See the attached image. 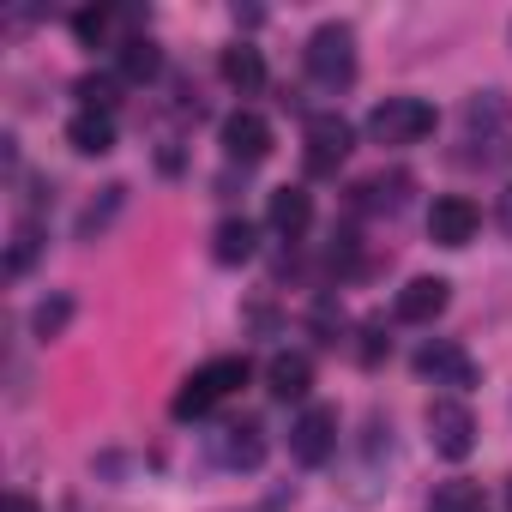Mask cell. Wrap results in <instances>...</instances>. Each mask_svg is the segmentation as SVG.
I'll return each instance as SVG.
<instances>
[{"instance_id":"6da1fadb","label":"cell","mask_w":512,"mask_h":512,"mask_svg":"<svg viewBox=\"0 0 512 512\" xmlns=\"http://www.w3.org/2000/svg\"><path fill=\"white\" fill-rule=\"evenodd\" d=\"M464 145H476L470 157H488V163H500L506 151H512V103L500 97V91H476L470 103H464Z\"/></svg>"},{"instance_id":"7a4b0ae2","label":"cell","mask_w":512,"mask_h":512,"mask_svg":"<svg viewBox=\"0 0 512 512\" xmlns=\"http://www.w3.org/2000/svg\"><path fill=\"white\" fill-rule=\"evenodd\" d=\"M302 61H308V79H314L320 91H344V85L356 79V31H350V25H320V31L308 37Z\"/></svg>"},{"instance_id":"3957f363","label":"cell","mask_w":512,"mask_h":512,"mask_svg":"<svg viewBox=\"0 0 512 512\" xmlns=\"http://www.w3.org/2000/svg\"><path fill=\"white\" fill-rule=\"evenodd\" d=\"M428 133H434V103H422V97H386L368 109L374 145H422Z\"/></svg>"},{"instance_id":"277c9868","label":"cell","mask_w":512,"mask_h":512,"mask_svg":"<svg viewBox=\"0 0 512 512\" xmlns=\"http://www.w3.org/2000/svg\"><path fill=\"white\" fill-rule=\"evenodd\" d=\"M428 446L446 458V464H464L476 452V416L464 398H434L428 404Z\"/></svg>"},{"instance_id":"5b68a950","label":"cell","mask_w":512,"mask_h":512,"mask_svg":"<svg viewBox=\"0 0 512 512\" xmlns=\"http://www.w3.org/2000/svg\"><path fill=\"white\" fill-rule=\"evenodd\" d=\"M217 145H223L229 163L253 169V163H266V157H272V121H266L260 109H235V115H223Z\"/></svg>"},{"instance_id":"8992f818","label":"cell","mask_w":512,"mask_h":512,"mask_svg":"<svg viewBox=\"0 0 512 512\" xmlns=\"http://www.w3.org/2000/svg\"><path fill=\"white\" fill-rule=\"evenodd\" d=\"M350 151H356V127L344 115H314L308 121V151H302L308 175H338Z\"/></svg>"},{"instance_id":"52a82bcc","label":"cell","mask_w":512,"mask_h":512,"mask_svg":"<svg viewBox=\"0 0 512 512\" xmlns=\"http://www.w3.org/2000/svg\"><path fill=\"white\" fill-rule=\"evenodd\" d=\"M332 452H338V410H326V404L302 410L296 428H290V458L314 470V464H326Z\"/></svg>"},{"instance_id":"ba28073f","label":"cell","mask_w":512,"mask_h":512,"mask_svg":"<svg viewBox=\"0 0 512 512\" xmlns=\"http://www.w3.org/2000/svg\"><path fill=\"white\" fill-rule=\"evenodd\" d=\"M476 229H482L476 199H464V193H440V199H434V211H428V235H434L440 247H470Z\"/></svg>"},{"instance_id":"9c48e42d","label":"cell","mask_w":512,"mask_h":512,"mask_svg":"<svg viewBox=\"0 0 512 512\" xmlns=\"http://www.w3.org/2000/svg\"><path fill=\"white\" fill-rule=\"evenodd\" d=\"M211 452L223 470H260L266 464V428L260 422H223L211 434Z\"/></svg>"},{"instance_id":"30bf717a","label":"cell","mask_w":512,"mask_h":512,"mask_svg":"<svg viewBox=\"0 0 512 512\" xmlns=\"http://www.w3.org/2000/svg\"><path fill=\"white\" fill-rule=\"evenodd\" d=\"M416 374H422V380H434V386H470V380H476V362L464 356V344L434 338V344H422V350H416Z\"/></svg>"},{"instance_id":"8fae6325","label":"cell","mask_w":512,"mask_h":512,"mask_svg":"<svg viewBox=\"0 0 512 512\" xmlns=\"http://www.w3.org/2000/svg\"><path fill=\"white\" fill-rule=\"evenodd\" d=\"M410 193H416V181H410L404 169H380V175L356 181V211H374V217H398V211L410 205Z\"/></svg>"},{"instance_id":"7c38bea8","label":"cell","mask_w":512,"mask_h":512,"mask_svg":"<svg viewBox=\"0 0 512 512\" xmlns=\"http://www.w3.org/2000/svg\"><path fill=\"white\" fill-rule=\"evenodd\" d=\"M446 302H452V284L446 278H410L398 290V320L404 326H434L446 314Z\"/></svg>"},{"instance_id":"4fadbf2b","label":"cell","mask_w":512,"mask_h":512,"mask_svg":"<svg viewBox=\"0 0 512 512\" xmlns=\"http://www.w3.org/2000/svg\"><path fill=\"white\" fill-rule=\"evenodd\" d=\"M266 392H272L278 404H302V398L314 392V362H308L302 350H278V356L266 362Z\"/></svg>"},{"instance_id":"5bb4252c","label":"cell","mask_w":512,"mask_h":512,"mask_svg":"<svg viewBox=\"0 0 512 512\" xmlns=\"http://www.w3.org/2000/svg\"><path fill=\"white\" fill-rule=\"evenodd\" d=\"M67 145H73L79 157H109V151H115V115H109V109H79V115L67 121Z\"/></svg>"},{"instance_id":"9a60e30c","label":"cell","mask_w":512,"mask_h":512,"mask_svg":"<svg viewBox=\"0 0 512 512\" xmlns=\"http://www.w3.org/2000/svg\"><path fill=\"white\" fill-rule=\"evenodd\" d=\"M266 223H272L284 241H296V235L314 223V199H308V187H278V193L266 199Z\"/></svg>"},{"instance_id":"2e32d148","label":"cell","mask_w":512,"mask_h":512,"mask_svg":"<svg viewBox=\"0 0 512 512\" xmlns=\"http://www.w3.org/2000/svg\"><path fill=\"white\" fill-rule=\"evenodd\" d=\"M253 247H260V229H253L247 217H223V223L211 229V260H217V266H247Z\"/></svg>"},{"instance_id":"e0dca14e","label":"cell","mask_w":512,"mask_h":512,"mask_svg":"<svg viewBox=\"0 0 512 512\" xmlns=\"http://www.w3.org/2000/svg\"><path fill=\"white\" fill-rule=\"evenodd\" d=\"M157 67H163V55H157L151 37H127L115 49V79L121 85H145V79H157Z\"/></svg>"},{"instance_id":"ac0fdd59","label":"cell","mask_w":512,"mask_h":512,"mask_svg":"<svg viewBox=\"0 0 512 512\" xmlns=\"http://www.w3.org/2000/svg\"><path fill=\"white\" fill-rule=\"evenodd\" d=\"M217 73L235 85V91H260L266 85V61H260V49H247V43H235V49H223V61H217Z\"/></svg>"},{"instance_id":"d6986e66","label":"cell","mask_w":512,"mask_h":512,"mask_svg":"<svg viewBox=\"0 0 512 512\" xmlns=\"http://www.w3.org/2000/svg\"><path fill=\"white\" fill-rule=\"evenodd\" d=\"M199 386H205L211 398H229L235 386H247V356H211V362L199 368Z\"/></svg>"},{"instance_id":"ffe728a7","label":"cell","mask_w":512,"mask_h":512,"mask_svg":"<svg viewBox=\"0 0 512 512\" xmlns=\"http://www.w3.org/2000/svg\"><path fill=\"white\" fill-rule=\"evenodd\" d=\"M67 326H73V296L55 290V296H43V302L31 308V332H37V338H61Z\"/></svg>"},{"instance_id":"44dd1931","label":"cell","mask_w":512,"mask_h":512,"mask_svg":"<svg viewBox=\"0 0 512 512\" xmlns=\"http://www.w3.org/2000/svg\"><path fill=\"white\" fill-rule=\"evenodd\" d=\"M37 253H43V229L25 217V223L13 229V247H7V278H25V272L37 266Z\"/></svg>"},{"instance_id":"7402d4cb","label":"cell","mask_w":512,"mask_h":512,"mask_svg":"<svg viewBox=\"0 0 512 512\" xmlns=\"http://www.w3.org/2000/svg\"><path fill=\"white\" fill-rule=\"evenodd\" d=\"M121 199H127V187H103V199H91V205H85V217H79V241H97V235L115 223Z\"/></svg>"},{"instance_id":"603a6c76","label":"cell","mask_w":512,"mask_h":512,"mask_svg":"<svg viewBox=\"0 0 512 512\" xmlns=\"http://www.w3.org/2000/svg\"><path fill=\"white\" fill-rule=\"evenodd\" d=\"M428 512H482V488L476 482H440Z\"/></svg>"},{"instance_id":"cb8c5ba5","label":"cell","mask_w":512,"mask_h":512,"mask_svg":"<svg viewBox=\"0 0 512 512\" xmlns=\"http://www.w3.org/2000/svg\"><path fill=\"white\" fill-rule=\"evenodd\" d=\"M73 91H79V109H109V115H115V91H121V79H115V73H85Z\"/></svg>"},{"instance_id":"d4e9b609","label":"cell","mask_w":512,"mask_h":512,"mask_svg":"<svg viewBox=\"0 0 512 512\" xmlns=\"http://www.w3.org/2000/svg\"><path fill=\"white\" fill-rule=\"evenodd\" d=\"M211 404H217V398H211V392L199 386V374H187V380H181V392L169 398V410H175V422H193V416H205Z\"/></svg>"},{"instance_id":"484cf974","label":"cell","mask_w":512,"mask_h":512,"mask_svg":"<svg viewBox=\"0 0 512 512\" xmlns=\"http://www.w3.org/2000/svg\"><path fill=\"white\" fill-rule=\"evenodd\" d=\"M109 25H115V13H109V7H85V13H73V37H79L85 49H97V43L109 37Z\"/></svg>"},{"instance_id":"4316f807","label":"cell","mask_w":512,"mask_h":512,"mask_svg":"<svg viewBox=\"0 0 512 512\" xmlns=\"http://www.w3.org/2000/svg\"><path fill=\"white\" fill-rule=\"evenodd\" d=\"M386 350H392V338H386V326H380V320H368V326H362V344H356V356H362V362L374 368V362H380Z\"/></svg>"},{"instance_id":"83f0119b","label":"cell","mask_w":512,"mask_h":512,"mask_svg":"<svg viewBox=\"0 0 512 512\" xmlns=\"http://www.w3.org/2000/svg\"><path fill=\"white\" fill-rule=\"evenodd\" d=\"M500 229L512 235V181H506V193H500Z\"/></svg>"},{"instance_id":"f1b7e54d","label":"cell","mask_w":512,"mask_h":512,"mask_svg":"<svg viewBox=\"0 0 512 512\" xmlns=\"http://www.w3.org/2000/svg\"><path fill=\"white\" fill-rule=\"evenodd\" d=\"M7 512H43V506H37L31 494H13V500H7Z\"/></svg>"},{"instance_id":"f546056e","label":"cell","mask_w":512,"mask_h":512,"mask_svg":"<svg viewBox=\"0 0 512 512\" xmlns=\"http://www.w3.org/2000/svg\"><path fill=\"white\" fill-rule=\"evenodd\" d=\"M506 512H512V476H506Z\"/></svg>"}]
</instances>
